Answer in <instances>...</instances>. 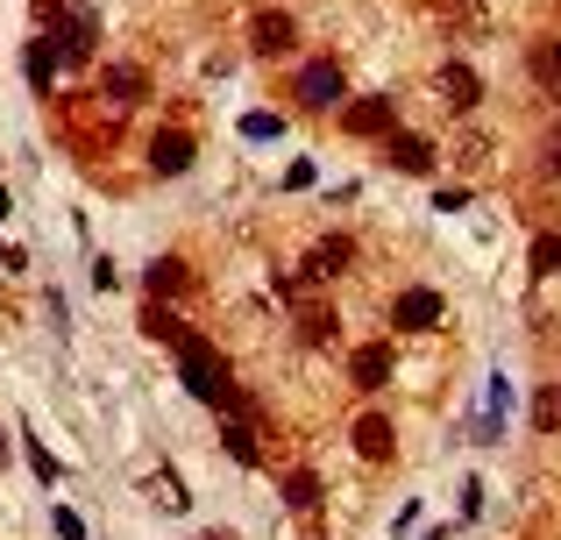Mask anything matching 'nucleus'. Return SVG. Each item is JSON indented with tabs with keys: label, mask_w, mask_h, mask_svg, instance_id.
<instances>
[{
	"label": "nucleus",
	"mask_w": 561,
	"mask_h": 540,
	"mask_svg": "<svg viewBox=\"0 0 561 540\" xmlns=\"http://www.w3.org/2000/svg\"><path fill=\"white\" fill-rule=\"evenodd\" d=\"M383 157H391L405 179H426V171H434V142H426V136H405V128H398V136H383Z\"/></svg>",
	"instance_id": "nucleus-7"
},
{
	"label": "nucleus",
	"mask_w": 561,
	"mask_h": 540,
	"mask_svg": "<svg viewBox=\"0 0 561 540\" xmlns=\"http://www.w3.org/2000/svg\"><path fill=\"white\" fill-rule=\"evenodd\" d=\"M142 334H150V342H171V348H185V342H192V328H185L179 313H171L164 299H150V306H142Z\"/></svg>",
	"instance_id": "nucleus-15"
},
{
	"label": "nucleus",
	"mask_w": 561,
	"mask_h": 540,
	"mask_svg": "<svg viewBox=\"0 0 561 540\" xmlns=\"http://www.w3.org/2000/svg\"><path fill=\"white\" fill-rule=\"evenodd\" d=\"M526 71H534V85L548 100H561V43L554 36H534V43H526Z\"/></svg>",
	"instance_id": "nucleus-9"
},
{
	"label": "nucleus",
	"mask_w": 561,
	"mask_h": 540,
	"mask_svg": "<svg viewBox=\"0 0 561 540\" xmlns=\"http://www.w3.org/2000/svg\"><path fill=\"white\" fill-rule=\"evenodd\" d=\"M0 462H8V434H0Z\"/></svg>",
	"instance_id": "nucleus-30"
},
{
	"label": "nucleus",
	"mask_w": 561,
	"mask_h": 540,
	"mask_svg": "<svg viewBox=\"0 0 561 540\" xmlns=\"http://www.w3.org/2000/svg\"><path fill=\"white\" fill-rule=\"evenodd\" d=\"M28 470H36L43 484H57V476H65V470H57V462H50V448H36V441H28Z\"/></svg>",
	"instance_id": "nucleus-24"
},
{
	"label": "nucleus",
	"mask_w": 561,
	"mask_h": 540,
	"mask_svg": "<svg viewBox=\"0 0 561 540\" xmlns=\"http://www.w3.org/2000/svg\"><path fill=\"white\" fill-rule=\"evenodd\" d=\"M179 384L192 391V399L220 405V413H249V405H242V391L228 384V363H220V348L206 342V334H192V342L179 348Z\"/></svg>",
	"instance_id": "nucleus-1"
},
{
	"label": "nucleus",
	"mask_w": 561,
	"mask_h": 540,
	"mask_svg": "<svg viewBox=\"0 0 561 540\" xmlns=\"http://www.w3.org/2000/svg\"><path fill=\"white\" fill-rule=\"evenodd\" d=\"M93 43H100V22H93V8H65V36H57L65 65H85V57H93Z\"/></svg>",
	"instance_id": "nucleus-5"
},
{
	"label": "nucleus",
	"mask_w": 561,
	"mask_h": 540,
	"mask_svg": "<svg viewBox=\"0 0 561 540\" xmlns=\"http://www.w3.org/2000/svg\"><path fill=\"white\" fill-rule=\"evenodd\" d=\"M434 207H440V214H455V207H469V193H462V185H440Z\"/></svg>",
	"instance_id": "nucleus-27"
},
{
	"label": "nucleus",
	"mask_w": 561,
	"mask_h": 540,
	"mask_svg": "<svg viewBox=\"0 0 561 540\" xmlns=\"http://www.w3.org/2000/svg\"><path fill=\"white\" fill-rule=\"evenodd\" d=\"M299 334H306V342H328V334H334V313H328V306H299Z\"/></svg>",
	"instance_id": "nucleus-22"
},
{
	"label": "nucleus",
	"mask_w": 561,
	"mask_h": 540,
	"mask_svg": "<svg viewBox=\"0 0 561 540\" xmlns=\"http://www.w3.org/2000/svg\"><path fill=\"white\" fill-rule=\"evenodd\" d=\"M220 441H228V456L242 462V470H256V462H263V448H256V434H249V420H228V427H220Z\"/></svg>",
	"instance_id": "nucleus-18"
},
{
	"label": "nucleus",
	"mask_w": 561,
	"mask_h": 540,
	"mask_svg": "<svg viewBox=\"0 0 561 540\" xmlns=\"http://www.w3.org/2000/svg\"><path fill=\"white\" fill-rule=\"evenodd\" d=\"M285 505H291V513H320V476L313 470H291L285 476Z\"/></svg>",
	"instance_id": "nucleus-19"
},
{
	"label": "nucleus",
	"mask_w": 561,
	"mask_h": 540,
	"mask_svg": "<svg viewBox=\"0 0 561 540\" xmlns=\"http://www.w3.org/2000/svg\"><path fill=\"white\" fill-rule=\"evenodd\" d=\"M157 505H164V513H185V505H192V498H185V484H179L171 470L157 476Z\"/></svg>",
	"instance_id": "nucleus-23"
},
{
	"label": "nucleus",
	"mask_w": 561,
	"mask_h": 540,
	"mask_svg": "<svg viewBox=\"0 0 561 540\" xmlns=\"http://www.w3.org/2000/svg\"><path fill=\"white\" fill-rule=\"evenodd\" d=\"M348 384H356V391H383V384H391V348L363 342L356 356H348Z\"/></svg>",
	"instance_id": "nucleus-6"
},
{
	"label": "nucleus",
	"mask_w": 561,
	"mask_h": 540,
	"mask_svg": "<svg viewBox=\"0 0 561 540\" xmlns=\"http://www.w3.org/2000/svg\"><path fill=\"white\" fill-rule=\"evenodd\" d=\"M434 85H440V100H448V114H469V107L483 100V79H477L469 65H440Z\"/></svg>",
	"instance_id": "nucleus-10"
},
{
	"label": "nucleus",
	"mask_w": 561,
	"mask_h": 540,
	"mask_svg": "<svg viewBox=\"0 0 561 540\" xmlns=\"http://www.w3.org/2000/svg\"><path fill=\"white\" fill-rule=\"evenodd\" d=\"M348 136H363V142L398 136V100H391V93H363V100H348Z\"/></svg>",
	"instance_id": "nucleus-2"
},
{
	"label": "nucleus",
	"mask_w": 561,
	"mask_h": 540,
	"mask_svg": "<svg viewBox=\"0 0 561 540\" xmlns=\"http://www.w3.org/2000/svg\"><path fill=\"white\" fill-rule=\"evenodd\" d=\"M334 100H348V85H342V65H334V57H320V65H306V71H299V107L328 114Z\"/></svg>",
	"instance_id": "nucleus-3"
},
{
	"label": "nucleus",
	"mask_w": 561,
	"mask_h": 540,
	"mask_svg": "<svg viewBox=\"0 0 561 540\" xmlns=\"http://www.w3.org/2000/svg\"><path fill=\"white\" fill-rule=\"evenodd\" d=\"M100 100H114V107H136V100H150V79H142L136 65H107V71H100Z\"/></svg>",
	"instance_id": "nucleus-11"
},
{
	"label": "nucleus",
	"mask_w": 561,
	"mask_h": 540,
	"mask_svg": "<svg viewBox=\"0 0 561 540\" xmlns=\"http://www.w3.org/2000/svg\"><path fill=\"white\" fill-rule=\"evenodd\" d=\"M356 456H363V462H391V456H398V427H391L383 413H363V420H356Z\"/></svg>",
	"instance_id": "nucleus-8"
},
{
	"label": "nucleus",
	"mask_w": 561,
	"mask_h": 540,
	"mask_svg": "<svg viewBox=\"0 0 561 540\" xmlns=\"http://www.w3.org/2000/svg\"><path fill=\"white\" fill-rule=\"evenodd\" d=\"M150 171H157V179H185V171H192V136H179V128L157 136L150 142Z\"/></svg>",
	"instance_id": "nucleus-13"
},
{
	"label": "nucleus",
	"mask_w": 561,
	"mask_h": 540,
	"mask_svg": "<svg viewBox=\"0 0 561 540\" xmlns=\"http://www.w3.org/2000/svg\"><path fill=\"white\" fill-rule=\"evenodd\" d=\"M57 65H65V50H57V36H43V43H28V85H36V93H50V79H57Z\"/></svg>",
	"instance_id": "nucleus-17"
},
{
	"label": "nucleus",
	"mask_w": 561,
	"mask_h": 540,
	"mask_svg": "<svg viewBox=\"0 0 561 540\" xmlns=\"http://www.w3.org/2000/svg\"><path fill=\"white\" fill-rule=\"evenodd\" d=\"M548 171H561V136H554V142H548Z\"/></svg>",
	"instance_id": "nucleus-28"
},
{
	"label": "nucleus",
	"mask_w": 561,
	"mask_h": 540,
	"mask_svg": "<svg viewBox=\"0 0 561 540\" xmlns=\"http://www.w3.org/2000/svg\"><path fill=\"white\" fill-rule=\"evenodd\" d=\"M526 271H534V277H561V235H534V250H526Z\"/></svg>",
	"instance_id": "nucleus-20"
},
{
	"label": "nucleus",
	"mask_w": 561,
	"mask_h": 540,
	"mask_svg": "<svg viewBox=\"0 0 561 540\" xmlns=\"http://www.w3.org/2000/svg\"><path fill=\"white\" fill-rule=\"evenodd\" d=\"M242 136H249V142H271V136H277V114H249Z\"/></svg>",
	"instance_id": "nucleus-25"
},
{
	"label": "nucleus",
	"mask_w": 561,
	"mask_h": 540,
	"mask_svg": "<svg viewBox=\"0 0 561 540\" xmlns=\"http://www.w3.org/2000/svg\"><path fill=\"white\" fill-rule=\"evenodd\" d=\"M391 320H398V328H440V291H426V285H412V291H398V306H391Z\"/></svg>",
	"instance_id": "nucleus-12"
},
{
	"label": "nucleus",
	"mask_w": 561,
	"mask_h": 540,
	"mask_svg": "<svg viewBox=\"0 0 561 540\" xmlns=\"http://www.w3.org/2000/svg\"><path fill=\"white\" fill-rule=\"evenodd\" d=\"M534 427H540V434H561V384H540V399H534Z\"/></svg>",
	"instance_id": "nucleus-21"
},
{
	"label": "nucleus",
	"mask_w": 561,
	"mask_h": 540,
	"mask_svg": "<svg viewBox=\"0 0 561 540\" xmlns=\"http://www.w3.org/2000/svg\"><path fill=\"white\" fill-rule=\"evenodd\" d=\"M348 264H356V250H348V235H328V242H313V256H306V277H342Z\"/></svg>",
	"instance_id": "nucleus-14"
},
{
	"label": "nucleus",
	"mask_w": 561,
	"mask_h": 540,
	"mask_svg": "<svg viewBox=\"0 0 561 540\" xmlns=\"http://www.w3.org/2000/svg\"><path fill=\"white\" fill-rule=\"evenodd\" d=\"M0 221H8V193H0Z\"/></svg>",
	"instance_id": "nucleus-29"
},
{
	"label": "nucleus",
	"mask_w": 561,
	"mask_h": 540,
	"mask_svg": "<svg viewBox=\"0 0 561 540\" xmlns=\"http://www.w3.org/2000/svg\"><path fill=\"white\" fill-rule=\"evenodd\" d=\"M142 285H150V299H179V291L192 285V271H185V256H157L150 271H142Z\"/></svg>",
	"instance_id": "nucleus-16"
},
{
	"label": "nucleus",
	"mask_w": 561,
	"mask_h": 540,
	"mask_svg": "<svg viewBox=\"0 0 561 540\" xmlns=\"http://www.w3.org/2000/svg\"><path fill=\"white\" fill-rule=\"evenodd\" d=\"M50 527H57V540H85V527H79V513H65V505H57V513H50Z\"/></svg>",
	"instance_id": "nucleus-26"
},
{
	"label": "nucleus",
	"mask_w": 561,
	"mask_h": 540,
	"mask_svg": "<svg viewBox=\"0 0 561 540\" xmlns=\"http://www.w3.org/2000/svg\"><path fill=\"white\" fill-rule=\"evenodd\" d=\"M249 43H256V57H285L291 43H299V22H291L285 8H263L256 22H249Z\"/></svg>",
	"instance_id": "nucleus-4"
}]
</instances>
